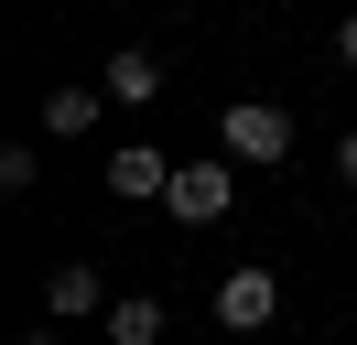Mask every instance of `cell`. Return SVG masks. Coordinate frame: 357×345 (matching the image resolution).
<instances>
[{
  "mask_svg": "<svg viewBox=\"0 0 357 345\" xmlns=\"http://www.w3.org/2000/svg\"><path fill=\"white\" fill-rule=\"evenodd\" d=\"M11 345H66V323H33V335H11Z\"/></svg>",
  "mask_w": 357,
  "mask_h": 345,
  "instance_id": "7c38bea8",
  "label": "cell"
},
{
  "mask_svg": "<svg viewBox=\"0 0 357 345\" xmlns=\"http://www.w3.org/2000/svg\"><path fill=\"white\" fill-rule=\"evenodd\" d=\"M206 313H217L227 335H260V323H282V280H271L260 259H238V270L217 280V302H206Z\"/></svg>",
  "mask_w": 357,
  "mask_h": 345,
  "instance_id": "3957f363",
  "label": "cell"
},
{
  "mask_svg": "<svg viewBox=\"0 0 357 345\" xmlns=\"http://www.w3.org/2000/svg\"><path fill=\"white\" fill-rule=\"evenodd\" d=\"M98 86H109V108H152L162 97V54L152 43H119V54L98 65Z\"/></svg>",
  "mask_w": 357,
  "mask_h": 345,
  "instance_id": "8992f818",
  "label": "cell"
},
{
  "mask_svg": "<svg viewBox=\"0 0 357 345\" xmlns=\"http://www.w3.org/2000/svg\"><path fill=\"white\" fill-rule=\"evenodd\" d=\"M109 345H162V302L152 291H119L109 302Z\"/></svg>",
  "mask_w": 357,
  "mask_h": 345,
  "instance_id": "ba28073f",
  "label": "cell"
},
{
  "mask_svg": "<svg viewBox=\"0 0 357 345\" xmlns=\"http://www.w3.org/2000/svg\"><path fill=\"white\" fill-rule=\"evenodd\" d=\"M109 280H98V259H54L44 270V323H109Z\"/></svg>",
  "mask_w": 357,
  "mask_h": 345,
  "instance_id": "277c9868",
  "label": "cell"
},
{
  "mask_svg": "<svg viewBox=\"0 0 357 345\" xmlns=\"http://www.w3.org/2000/svg\"><path fill=\"white\" fill-rule=\"evenodd\" d=\"M335 65H347V76H357V11L335 22Z\"/></svg>",
  "mask_w": 357,
  "mask_h": 345,
  "instance_id": "30bf717a",
  "label": "cell"
},
{
  "mask_svg": "<svg viewBox=\"0 0 357 345\" xmlns=\"http://www.w3.org/2000/svg\"><path fill=\"white\" fill-rule=\"evenodd\" d=\"M33 184H44V151L11 141V151H0V194H33Z\"/></svg>",
  "mask_w": 357,
  "mask_h": 345,
  "instance_id": "9c48e42d",
  "label": "cell"
},
{
  "mask_svg": "<svg viewBox=\"0 0 357 345\" xmlns=\"http://www.w3.org/2000/svg\"><path fill=\"white\" fill-rule=\"evenodd\" d=\"M335 184H357V129H347V141H335Z\"/></svg>",
  "mask_w": 357,
  "mask_h": 345,
  "instance_id": "8fae6325",
  "label": "cell"
},
{
  "mask_svg": "<svg viewBox=\"0 0 357 345\" xmlns=\"http://www.w3.org/2000/svg\"><path fill=\"white\" fill-rule=\"evenodd\" d=\"M238 205V162H174V194H162V216H174V227H217V216Z\"/></svg>",
  "mask_w": 357,
  "mask_h": 345,
  "instance_id": "7a4b0ae2",
  "label": "cell"
},
{
  "mask_svg": "<svg viewBox=\"0 0 357 345\" xmlns=\"http://www.w3.org/2000/svg\"><path fill=\"white\" fill-rule=\"evenodd\" d=\"M98 108H109V86H54V97H44V141H87Z\"/></svg>",
  "mask_w": 357,
  "mask_h": 345,
  "instance_id": "52a82bcc",
  "label": "cell"
},
{
  "mask_svg": "<svg viewBox=\"0 0 357 345\" xmlns=\"http://www.w3.org/2000/svg\"><path fill=\"white\" fill-rule=\"evenodd\" d=\"M109 194L119 205H162V194H174V162H162L152 141H119L109 151Z\"/></svg>",
  "mask_w": 357,
  "mask_h": 345,
  "instance_id": "5b68a950",
  "label": "cell"
},
{
  "mask_svg": "<svg viewBox=\"0 0 357 345\" xmlns=\"http://www.w3.org/2000/svg\"><path fill=\"white\" fill-rule=\"evenodd\" d=\"M217 151L249 162V172L292 162V108H282V97H227V108H217Z\"/></svg>",
  "mask_w": 357,
  "mask_h": 345,
  "instance_id": "6da1fadb",
  "label": "cell"
}]
</instances>
